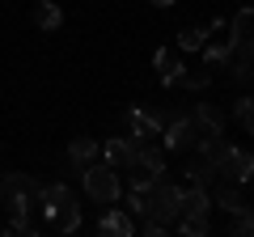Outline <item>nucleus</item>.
Masks as SVG:
<instances>
[{
	"label": "nucleus",
	"mask_w": 254,
	"mask_h": 237,
	"mask_svg": "<svg viewBox=\"0 0 254 237\" xmlns=\"http://www.w3.org/2000/svg\"><path fill=\"white\" fill-rule=\"evenodd\" d=\"M81 182H85V195L93 203H119V195H123V182H119L115 165H106V161H89L81 170Z\"/></svg>",
	"instance_id": "f03ea898"
},
{
	"label": "nucleus",
	"mask_w": 254,
	"mask_h": 237,
	"mask_svg": "<svg viewBox=\"0 0 254 237\" xmlns=\"http://www.w3.org/2000/svg\"><path fill=\"white\" fill-rule=\"evenodd\" d=\"M195 140H199V123H195L190 110L165 118V127H161V148L165 153H187V148H195Z\"/></svg>",
	"instance_id": "7ed1b4c3"
},
{
	"label": "nucleus",
	"mask_w": 254,
	"mask_h": 237,
	"mask_svg": "<svg viewBox=\"0 0 254 237\" xmlns=\"http://www.w3.org/2000/svg\"><path fill=\"white\" fill-rule=\"evenodd\" d=\"M208 38H212V34H208L203 26H190V30H182V34H178V51H199Z\"/></svg>",
	"instance_id": "393cba45"
},
{
	"label": "nucleus",
	"mask_w": 254,
	"mask_h": 237,
	"mask_svg": "<svg viewBox=\"0 0 254 237\" xmlns=\"http://www.w3.org/2000/svg\"><path fill=\"white\" fill-rule=\"evenodd\" d=\"M76 195L68 191V182H51V186H38V208H43V225L47 216H51L55 208H64V203H72Z\"/></svg>",
	"instance_id": "ddd939ff"
},
{
	"label": "nucleus",
	"mask_w": 254,
	"mask_h": 237,
	"mask_svg": "<svg viewBox=\"0 0 254 237\" xmlns=\"http://www.w3.org/2000/svg\"><path fill=\"white\" fill-rule=\"evenodd\" d=\"M98 233L102 237H131L136 233V216H131L127 208L106 203V212H102V220H98Z\"/></svg>",
	"instance_id": "9d476101"
},
{
	"label": "nucleus",
	"mask_w": 254,
	"mask_h": 237,
	"mask_svg": "<svg viewBox=\"0 0 254 237\" xmlns=\"http://www.w3.org/2000/svg\"><path fill=\"white\" fill-rule=\"evenodd\" d=\"M140 144L144 140H136V136H110V140H102V161L115 165V170H131Z\"/></svg>",
	"instance_id": "0eeeda50"
},
{
	"label": "nucleus",
	"mask_w": 254,
	"mask_h": 237,
	"mask_svg": "<svg viewBox=\"0 0 254 237\" xmlns=\"http://www.w3.org/2000/svg\"><path fill=\"white\" fill-rule=\"evenodd\" d=\"M153 68L161 72V85H165V89H178L182 72H187V64L178 59V51H174V47H161V51L153 55Z\"/></svg>",
	"instance_id": "9b49d317"
},
{
	"label": "nucleus",
	"mask_w": 254,
	"mask_h": 237,
	"mask_svg": "<svg viewBox=\"0 0 254 237\" xmlns=\"http://www.w3.org/2000/svg\"><path fill=\"white\" fill-rule=\"evenodd\" d=\"M127 212H131V216H148V195L144 191H127Z\"/></svg>",
	"instance_id": "cd10ccee"
},
{
	"label": "nucleus",
	"mask_w": 254,
	"mask_h": 237,
	"mask_svg": "<svg viewBox=\"0 0 254 237\" xmlns=\"http://www.w3.org/2000/svg\"><path fill=\"white\" fill-rule=\"evenodd\" d=\"M229 115H233L237 123H242V127H246V136L254 140V98H250V93H242V98L233 102V110H229Z\"/></svg>",
	"instance_id": "412c9836"
},
{
	"label": "nucleus",
	"mask_w": 254,
	"mask_h": 237,
	"mask_svg": "<svg viewBox=\"0 0 254 237\" xmlns=\"http://www.w3.org/2000/svg\"><path fill=\"white\" fill-rule=\"evenodd\" d=\"M203 30H208V34H220V30H229V21H225V17H212Z\"/></svg>",
	"instance_id": "c85d7f7f"
},
{
	"label": "nucleus",
	"mask_w": 254,
	"mask_h": 237,
	"mask_svg": "<svg viewBox=\"0 0 254 237\" xmlns=\"http://www.w3.org/2000/svg\"><path fill=\"white\" fill-rule=\"evenodd\" d=\"M208 85H212V68L203 64L199 72H190V68H187V72H182V81H178V89H190V93H203V89H208Z\"/></svg>",
	"instance_id": "b1692460"
},
{
	"label": "nucleus",
	"mask_w": 254,
	"mask_h": 237,
	"mask_svg": "<svg viewBox=\"0 0 254 237\" xmlns=\"http://www.w3.org/2000/svg\"><path fill=\"white\" fill-rule=\"evenodd\" d=\"M30 17H34L38 30H60V26H64V9L55 4V0H34Z\"/></svg>",
	"instance_id": "a211bd4d"
},
{
	"label": "nucleus",
	"mask_w": 254,
	"mask_h": 237,
	"mask_svg": "<svg viewBox=\"0 0 254 237\" xmlns=\"http://www.w3.org/2000/svg\"><path fill=\"white\" fill-rule=\"evenodd\" d=\"M190 115H195V123H199V136H225V123H229L225 106H216V102H195Z\"/></svg>",
	"instance_id": "1a4fd4ad"
},
{
	"label": "nucleus",
	"mask_w": 254,
	"mask_h": 237,
	"mask_svg": "<svg viewBox=\"0 0 254 237\" xmlns=\"http://www.w3.org/2000/svg\"><path fill=\"white\" fill-rule=\"evenodd\" d=\"M182 178H187L190 186H212L216 182V165H212L208 157H190V161L182 165Z\"/></svg>",
	"instance_id": "dca6fc26"
},
{
	"label": "nucleus",
	"mask_w": 254,
	"mask_h": 237,
	"mask_svg": "<svg viewBox=\"0 0 254 237\" xmlns=\"http://www.w3.org/2000/svg\"><path fill=\"white\" fill-rule=\"evenodd\" d=\"M153 4L157 9H170V4H178V0H153Z\"/></svg>",
	"instance_id": "c756f323"
},
{
	"label": "nucleus",
	"mask_w": 254,
	"mask_h": 237,
	"mask_svg": "<svg viewBox=\"0 0 254 237\" xmlns=\"http://www.w3.org/2000/svg\"><path fill=\"white\" fill-rule=\"evenodd\" d=\"M136 165L148 174H165V148H153V144H140L136 148Z\"/></svg>",
	"instance_id": "aec40b11"
},
{
	"label": "nucleus",
	"mask_w": 254,
	"mask_h": 237,
	"mask_svg": "<svg viewBox=\"0 0 254 237\" xmlns=\"http://www.w3.org/2000/svg\"><path fill=\"white\" fill-rule=\"evenodd\" d=\"M102 157V140H89V136H76L72 144H68V165L72 170H85L89 161H98Z\"/></svg>",
	"instance_id": "4468645a"
},
{
	"label": "nucleus",
	"mask_w": 254,
	"mask_h": 237,
	"mask_svg": "<svg viewBox=\"0 0 254 237\" xmlns=\"http://www.w3.org/2000/svg\"><path fill=\"white\" fill-rule=\"evenodd\" d=\"M0 203H9V216H21V220H34L38 208V182L30 178V174H4L0 178ZM38 229H43V220H34Z\"/></svg>",
	"instance_id": "f257e3e1"
},
{
	"label": "nucleus",
	"mask_w": 254,
	"mask_h": 237,
	"mask_svg": "<svg viewBox=\"0 0 254 237\" xmlns=\"http://www.w3.org/2000/svg\"><path fill=\"white\" fill-rule=\"evenodd\" d=\"M229 233H233V237H254V208L237 212V216H233V225H229Z\"/></svg>",
	"instance_id": "a878e982"
},
{
	"label": "nucleus",
	"mask_w": 254,
	"mask_h": 237,
	"mask_svg": "<svg viewBox=\"0 0 254 237\" xmlns=\"http://www.w3.org/2000/svg\"><path fill=\"white\" fill-rule=\"evenodd\" d=\"M229 43H233L237 55L254 59V9H250V4H246V9L229 21Z\"/></svg>",
	"instance_id": "6e6552de"
},
{
	"label": "nucleus",
	"mask_w": 254,
	"mask_h": 237,
	"mask_svg": "<svg viewBox=\"0 0 254 237\" xmlns=\"http://www.w3.org/2000/svg\"><path fill=\"white\" fill-rule=\"evenodd\" d=\"M174 229H178L182 237H208L212 233V220L208 216H178V220H174Z\"/></svg>",
	"instance_id": "4be33fe9"
},
{
	"label": "nucleus",
	"mask_w": 254,
	"mask_h": 237,
	"mask_svg": "<svg viewBox=\"0 0 254 237\" xmlns=\"http://www.w3.org/2000/svg\"><path fill=\"white\" fill-rule=\"evenodd\" d=\"M165 118H170V110H161V106H131V110H123V127L136 140H157Z\"/></svg>",
	"instance_id": "20e7f679"
},
{
	"label": "nucleus",
	"mask_w": 254,
	"mask_h": 237,
	"mask_svg": "<svg viewBox=\"0 0 254 237\" xmlns=\"http://www.w3.org/2000/svg\"><path fill=\"white\" fill-rule=\"evenodd\" d=\"M148 216L161 220V225L174 229V220H178V186L165 178V174H157V182L148 186Z\"/></svg>",
	"instance_id": "39448f33"
},
{
	"label": "nucleus",
	"mask_w": 254,
	"mask_h": 237,
	"mask_svg": "<svg viewBox=\"0 0 254 237\" xmlns=\"http://www.w3.org/2000/svg\"><path fill=\"white\" fill-rule=\"evenodd\" d=\"M47 229H51V233H76V229H81V208H76V199L64 203V208H55L51 216H47Z\"/></svg>",
	"instance_id": "2eb2a0df"
},
{
	"label": "nucleus",
	"mask_w": 254,
	"mask_h": 237,
	"mask_svg": "<svg viewBox=\"0 0 254 237\" xmlns=\"http://www.w3.org/2000/svg\"><path fill=\"white\" fill-rule=\"evenodd\" d=\"M199 51H203V64L208 68H225L229 59H233V43H229V38H212V43H203Z\"/></svg>",
	"instance_id": "6ab92c4d"
},
{
	"label": "nucleus",
	"mask_w": 254,
	"mask_h": 237,
	"mask_svg": "<svg viewBox=\"0 0 254 237\" xmlns=\"http://www.w3.org/2000/svg\"><path fill=\"white\" fill-rule=\"evenodd\" d=\"M178 216H212V195L208 186H178Z\"/></svg>",
	"instance_id": "f8f14e48"
},
{
	"label": "nucleus",
	"mask_w": 254,
	"mask_h": 237,
	"mask_svg": "<svg viewBox=\"0 0 254 237\" xmlns=\"http://www.w3.org/2000/svg\"><path fill=\"white\" fill-rule=\"evenodd\" d=\"M212 203H216V208H225L229 216H237V212L250 208V203H246V195L237 191V182H220L216 191H212Z\"/></svg>",
	"instance_id": "f3484780"
},
{
	"label": "nucleus",
	"mask_w": 254,
	"mask_h": 237,
	"mask_svg": "<svg viewBox=\"0 0 254 237\" xmlns=\"http://www.w3.org/2000/svg\"><path fill=\"white\" fill-rule=\"evenodd\" d=\"M157 182V174H148V170H140V165H131V178H127V191H144L148 195V186Z\"/></svg>",
	"instance_id": "bb28decb"
},
{
	"label": "nucleus",
	"mask_w": 254,
	"mask_h": 237,
	"mask_svg": "<svg viewBox=\"0 0 254 237\" xmlns=\"http://www.w3.org/2000/svg\"><path fill=\"white\" fill-rule=\"evenodd\" d=\"M216 178H225V182H237V186H246V182L254 178V157L246 153V148L229 144V153H225V161H220Z\"/></svg>",
	"instance_id": "423d86ee"
},
{
	"label": "nucleus",
	"mask_w": 254,
	"mask_h": 237,
	"mask_svg": "<svg viewBox=\"0 0 254 237\" xmlns=\"http://www.w3.org/2000/svg\"><path fill=\"white\" fill-rule=\"evenodd\" d=\"M225 72L233 76V85H250V81H254V59H246V55L233 51V59L225 64Z\"/></svg>",
	"instance_id": "5701e85b"
}]
</instances>
